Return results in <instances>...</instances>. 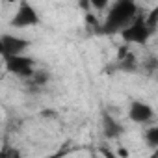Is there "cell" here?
Here are the masks:
<instances>
[{
  "instance_id": "10",
  "label": "cell",
  "mask_w": 158,
  "mask_h": 158,
  "mask_svg": "<svg viewBox=\"0 0 158 158\" xmlns=\"http://www.w3.org/2000/svg\"><path fill=\"white\" fill-rule=\"evenodd\" d=\"M0 158H15L11 152H8V151H0Z\"/></svg>"
},
{
  "instance_id": "4",
  "label": "cell",
  "mask_w": 158,
  "mask_h": 158,
  "mask_svg": "<svg viewBox=\"0 0 158 158\" xmlns=\"http://www.w3.org/2000/svg\"><path fill=\"white\" fill-rule=\"evenodd\" d=\"M6 67L10 73L19 74V76H34L35 73V63L32 58L28 56H13V58H6Z\"/></svg>"
},
{
  "instance_id": "5",
  "label": "cell",
  "mask_w": 158,
  "mask_h": 158,
  "mask_svg": "<svg viewBox=\"0 0 158 158\" xmlns=\"http://www.w3.org/2000/svg\"><path fill=\"white\" fill-rule=\"evenodd\" d=\"M39 23V15L35 13V10L30 6V4H21L19 6V11L15 13L11 24L15 28H28V26H34Z\"/></svg>"
},
{
  "instance_id": "6",
  "label": "cell",
  "mask_w": 158,
  "mask_h": 158,
  "mask_svg": "<svg viewBox=\"0 0 158 158\" xmlns=\"http://www.w3.org/2000/svg\"><path fill=\"white\" fill-rule=\"evenodd\" d=\"M128 117L130 121L134 123H149L152 121L154 117V110L147 104V102H141V101H134L130 106H128Z\"/></svg>"
},
{
  "instance_id": "7",
  "label": "cell",
  "mask_w": 158,
  "mask_h": 158,
  "mask_svg": "<svg viewBox=\"0 0 158 158\" xmlns=\"http://www.w3.org/2000/svg\"><path fill=\"white\" fill-rule=\"evenodd\" d=\"M102 125H104V134H106L108 138H117V136L123 132V127H121L114 117H110V115H104Z\"/></svg>"
},
{
  "instance_id": "3",
  "label": "cell",
  "mask_w": 158,
  "mask_h": 158,
  "mask_svg": "<svg viewBox=\"0 0 158 158\" xmlns=\"http://www.w3.org/2000/svg\"><path fill=\"white\" fill-rule=\"evenodd\" d=\"M28 47H30V41L28 39L17 37V35H11V34L0 37V56H4V58L21 56Z\"/></svg>"
},
{
  "instance_id": "2",
  "label": "cell",
  "mask_w": 158,
  "mask_h": 158,
  "mask_svg": "<svg viewBox=\"0 0 158 158\" xmlns=\"http://www.w3.org/2000/svg\"><path fill=\"white\" fill-rule=\"evenodd\" d=\"M123 37H125V41H128V43H145L147 41V37L152 34L149 28H147V24H145V17H141V15H138L123 32Z\"/></svg>"
},
{
  "instance_id": "8",
  "label": "cell",
  "mask_w": 158,
  "mask_h": 158,
  "mask_svg": "<svg viewBox=\"0 0 158 158\" xmlns=\"http://www.w3.org/2000/svg\"><path fill=\"white\" fill-rule=\"evenodd\" d=\"M145 141L149 147H158V127H151L145 130Z\"/></svg>"
},
{
  "instance_id": "9",
  "label": "cell",
  "mask_w": 158,
  "mask_h": 158,
  "mask_svg": "<svg viewBox=\"0 0 158 158\" xmlns=\"http://www.w3.org/2000/svg\"><path fill=\"white\" fill-rule=\"evenodd\" d=\"M101 152L104 154V158H117V154H115V151H114V149L102 147V149H101Z\"/></svg>"
},
{
  "instance_id": "1",
  "label": "cell",
  "mask_w": 158,
  "mask_h": 158,
  "mask_svg": "<svg viewBox=\"0 0 158 158\" xmlns=\"http://www.w3.org/2000/svg\"><path fill=\"white\" fill-rule=\"evenodd\" d=\"M138 8L134 2L130 0H121V2H115L108 15H106V21L102 24V30L104 32H123L138 15Z\"/></svg>"
}]
</instances>
